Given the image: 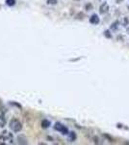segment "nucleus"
Returning a JSON list of instances; mask_svg holds the SVG:
<instances>
[{"instance_id":"nucleus-1","label":"nucleus","mask_w":129,"mask_h":145,"mask_svg":"<svg viewBox=\"0 0 129 145\" xmlns=\"http://www.w3.org/2000/svg\"><path fill=\"white\" fill-rule=\"evenodd\" d=\"M9 127L15 133H18V132H20L22 130L21 123L17 119H12L11 121H10V123H9Z\"/></svg>"},{"instance_id":"nucleus-2","label":"nucleus","mask_w":129,"mask_h":145,"mask_svg":"<svg viewBox=\"0 0 129 145\" xmlns=\"http://www.w3.org/2000/svg\"><path fill=\"white\" fill-rule=\"evenodd\" d=\"M54 129L56 130L57 132H60L62 134H69V129L64 125L60 123V122H57L54 125Z\"/></svg>"},{"instance_id":"nucleus-3","label":"nucleus","mask_w":129,"mask_h":145,"mask_svg":"<svg viewBox=\"0 0 129 145\" xmlns=\"http://www.w3.org/2000/svg\"><path fill=\"white\" fill-rule=\"evenodd\" d=\"M90 22H91V24H93V25L98 24V23H99V17H98V16L95 15V14H93V15L90 17Z\"/></svg>"},{"instance_id":"nucleus-4","label":"nucleus","mask_w":129,"mask_h":145,"mask_svg":"<svg viewBox=\"0 0 129 145\" xmlns=\"http://www.w3.org/2000/svg\"><path fill=\"white\" fill-rule=\"evenodd\" d=\"M109 10V6H108L107 3H103L102 5L100 6V9H99V12L100 14H106Z\"/></svg>"},{"instance_id":"nucleus-5","label":"nucleus","mask_w":129,"mask_h":145,"mask_svg":"<svg viewBox=\"0 0 129 145\" xmlns=\"http://www.w3.org/2000/svg\"><path fill=\"white\" fill-rule=\"evenodd\" d=\"M50 125H51L50 121L46 120V119L42 121V127H43V129H47V128H49V127H50Z\"/></svg>"},{"instance_id":"nucleus-6","label":"nucleus","mask_w":129,"mask_h":145,"mask_svg":"<svg viewBox=\"0 0 129 145\" xmlns=\"http://www.w3.org/2000/svg\"><path fill=\"white\" fill-rule=\"evenodd\" d=\"M76 139V134L74 132H71L70 133V135H69V141H74Z\"/></svg>"},{"instance_id":"nucleus-7","label":"nucleus","mask_w":129,"mask_h":145,"mask_svg":"<svg viewBox=\"0 0 129 145\" xmlns=\"http://www.w3.org/2000/svg\"><path fill=\"white\" fill-rule=\"evenodd\" d=\"M6 125V119L4 118L3 115H0V128L4 127Z\"/></svg>"},{"instance_id":"nucleus-8","label":"nucleus","mask_w":129,"mask_h":145,"mask_svg":"<svg viewBox=\"0 0 129 145\" xmlns=\"http://www.w3.org/2000/svg\"><path fill=\"white\" fill-rule=\"evenodd\" d=\"M6 5L10 6V7H13V6L16 5V0H6Z\"/></svg>"},{"instance_id":"nucleus-9","label":"nucleus","mask_w":129,"mask_h":145,"mask_svg":"<svg viewBox=\"0 0 129 145\" xmlns=\"http://www.w3.org/2000/svg\"><path fill=\"white\" fill-rule=\"evenodd\" d=\"M118 25H119V22H115L113 24L111 25V29H112V30H117V29L118 28Z\"/></svg>"},{"instance_id":"nucleus-10","label":"nucleus","mask_w":129,"mask_h":145,"mask_svg":"<svg viewBox=\"0 0 129 145\" xmlns=\"http://www.w3.org/2000/svg\"><path fill=\"white\" fill-rule=\"evenodd\" d=\"M46 3L48 5H56L58 3V0H46Z\"/></svg>"},{"instance_id":"nucleus-11","label":"nucleus","mask_w":129,"mask_h":145,"mask_svg":"<svg viewBox=\"0 0 129 145\" xmlns=\"http://www.w3.org/2000/svg\"><path fill=\"white\" fill-rule=\"evenodd\" d=\"M104 35H105L107 38H112V35H110V34H109V31H108V30H106V31L104 32Z\"/></svg>"}]
</instances>
